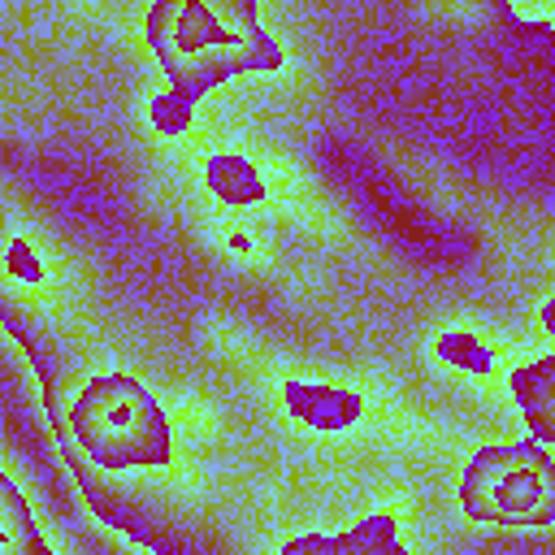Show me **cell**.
Returning a JSON list of instances; mask_svg holds the SVG:
<instances>
[{
  "mask_svg": "<svg viewBox=\"0 0 555 555\" xmlns=\"http://www.w3.org/2000/svg\"><path fill=\"white\" fill-rule=\"evenodd\" d=\"M143 35L160 74L186 100L234 74L282 69V48L260 30L256 0H152Z\"/></svg>",
  "mask_w": 555,
  "mask_h": 555,
  "instance_id": "obj_1",
  "label": "cell"
},
{
  "mask_svg": "<svg viewBox=\"0 0 555 555\" xmlns=\"http://www.w3.org/2000/svg\"><path fill=\"white\" fill-rule=\"evenodd\" d=\"M69 434L100 468H156L173 460L169 421L130 373L91 377L69 408Z\"/></svg>",
  "mask_w": 555,
  "mask_h": 555,
  "instance_id": "obj_2",
  "label": "cell"
},
{
  "mask_svg": "<svg viewBox=\"0 0 555 555\" xmlns=\"http://www.w3.org/2000/svg\"><path fill=\"white\" fill-rule=\"evenodd\" d=\"M460 507L477 525L546 529L555 525V455L538 442L481 447L460 481Z\"/></svg>",
  "mask_w": 555,
  "mask_h": 555,
  "instance_id": "obj_3",
  "label": "cell"
},
{
  "mask_svg": "<svg viewBox=\"0 0 555 555\" xmlns=\"http://www.w3.org/2000/svg\"><path fill=\"white\" fill-rule=\"evenodd\" d=\"M282 403L299 425L321 429V434L351 429L364 416V399L356 390L321 386V382H282Z\"/></svg>",
  "mask_w": 555,
  "mask_h": 555,
  "instance_id": "obj_4",
  "label": "cell"
},
{
  "mask_svg": "<svg viewBox=\"0 0 555 555\" xmlns=\"http://www.w3.org/2000/svg\"><path fill=\"white\" fill-rule=\"evenodd\" d=\"M542 325L555 338V299L542 304ZM507 386H512V399L525 408V421H529L533 438L555 442V351L546 360H533V364L516 369L507 377Z\"/></svg>",
  "mask_w": 555,
  "mask_h": 555,
  "instance_id": "obj_5",
  "label": "cell"
},
{
  "mask_svg": "<svg viewBox=\"0 0 555 555\" xmlns=\"http://www.w3.org/2000/svg\"><path fill=\"white\" fill-rule=\"evenodd\" d=\"M204 182H208L212 199L234 204V208L264 199V178H260V169H256L247 156H238V152H217V156H208Z\"/></svg>",
  "mask_w": 555,
  "mask_h": 555,
  "instance_id": "obj_6",
  "label": "cell"
},
{
  "mask_svg": "<svg viewBox=\"0 0 555 555\" xmlns=\"http://www.w3.org/2000/svg\"><path fill=\"white\" fill-rule=\"evenodd\" d=\"M403 542H399V529H395V516L386 512H373L364 520H356V529L330 538V555H399Z\"/></svg>",
  "mask_w": 555,
  "mask_h": 555,
  "instance_id": "obj_7",
  "label": "cell"
},
{
  "mask_svg": "<svg viewBox=\"0 0 555 555\" xmlns=\"http://www.w3.org/2000/svg\"><path fill=\"white\" fill-rule=\"evenodd\" d=\"M0 512H4V525H0V551L9 555H43V538L35 533L30 516H26V503L17 494V486L9 477H0Z\"/></svg>",
  "mask_w": 555,
  "mask_h": 555,
  "instance_id": "obj_8",
  "label": "cell"
},
{
  "mask_svg": "<svg viewBox=\"0 0 555 555\" xmlns=\"http://www.w3.org/2000/svg\"><path fill=\"white\" fill-rule=\"evenodd\" d=\"M434 356H438L442 364L460 369V373H473V377H490V373H494V351H490L477 334H468V330H447V334H438V338H434Z\"/></svg>",
  "mask_w": 555,
  "mask_h": 555,
  "instance_id": "obj_9",
  "label": "cell"
},
{
  "mask_svg": "<svg viewBox=\"0 0 555 555\" xmlns=\"http://www.w3.org/2000/svg\"><path fill=\"white\" fill-rule=\"evenodd\" d=\"M147 121L160 130V134H169V139H178V134H186L191 130V121H195V100H186L182 91H160L152 104H147Z\"/></svg>",
  "mask_w": 555,
  "mask_h": 555,
  "instance_id": "obj_10",
  "label": "cell"
},
{
  "mask_svg": "<svg viewBox=\"0 0 555 555\" xmlns=\"http://www.w3.org/2000/svg\"><path fill=\"white\" fill-rule=\"evenodd\" d=\"M4 269H9V278L26 282V286L43 282V264H39V256H35V247H30L26 238H9V247H4Z\"/></svg>",
  "mask_w": 555,
  "mask_h": 555,
  "instance_id": "obj_11",
  "label": "cell"
},
{
  "mask_svg": "<svg viewBox=\"0 0 555 555\" xmlns=\"http://www.w3.org/2000/svg\"><path fill=\"white\" fill-rule=\"evenodd\" d=\"M230 247H234V251H243V256H247V251H251V238H247V234H243V230H234V234H230Z\"/></svg>",
  "mask_w": 555,
  "mask_h": 555,
  "instance_id": "obj_12",
  "label": "cell"
}]
</instances>
